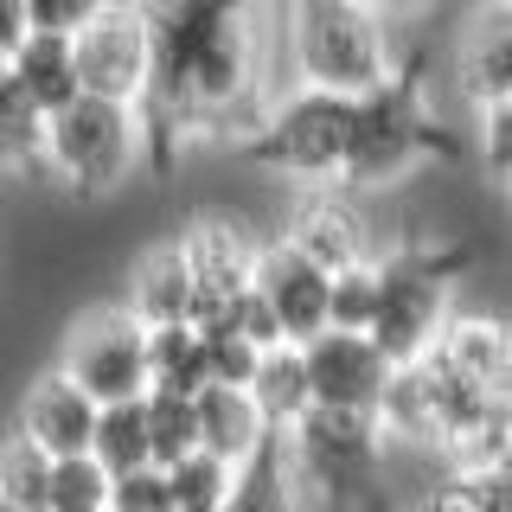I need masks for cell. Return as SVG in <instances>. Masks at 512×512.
Returning a JSON list of instances; mask_svg holds the SVG:
<instances>
[{
    "mask_svg": "<svg viewBox=\"0 0 512 512\" xmlns=\"http://www.w3.org/2000/svg\"><path fill=\"white\" fill-rule=\"evenodd\" d=\"M154 32V84L141 96L154 154L244 141L269 109L276 13L263 0H141Z\"/></svg>",
    "mask_w": 512,
    "mask_h": 512,
    "instance_id": "obj_1",
    "label": "cell"
},
{
    "mask_svg": "<svg viewBox=\"0 0 512 512\" xmlns=\"http://www.w3.org/2000/svg\"><path fill=\"white\" fill-rule=\"evenodd\" d=\"M276 64L282 84L333 96H372L404 77L397 26L372 0H276Z\"/></svg>",
    "mask_w": 512,
    "mask_h": 512,
    "instance_id": "obj_2",
    "label": "cell"
},
{
    "mask_svg": "<svg viewBox=\"0 0 512 512\" xmlns=\"http://www.w3.org/2000/svg\"><path fill=\"white\" fill-rule=\"evenodd\" d=\"M352 116L359 96H333L308 84H282L269 96V109L256 116L244 148L263 173H276L288 186H346V160H352Z\"/></svg>",
    "mask_w": 512,
    "mask_h": 512,
    "instance_id": "obj_3",
    "label": "cell"
},
{
    "mask_svg": "<svg viewBox=\"0 0 512 512\" xmlns=\"http://www.w3.org/2000/svg\"><path fill=\"white\" fill-rule=\"evenodd\" d=\"M154 135L141 103H116V96H77L71 109L52 116V141H45V180L71 199H109L148 167Z\"/></svg>",
    "mask_w": 512,
    "mask_h": 512,
    "instance_id": "obj_4",
    "label": "cell"
},
{
    "mask_svg": "<svg viewBox=\"0 0 512 512\" xmlns=\"http://www.w3.org/2000/svg\"><path fill=\"white\" fill-rule=\"evenodd\" d=\"M455 250L436 244H391L378 256V320H372V340L391 352L397 365H423L436 340L455 320Z\"/></svg>",
    "mask_w": 512,
    "mask_h": 512,
    "instance_id": "obj_5",
    "label": "cell"
},
{
    "mask_svg": "<svg viewBox=\"0 0 512 512\" xmlns=\"http://www.w3.org/2000/svg\"><path fill=\"white\" fill-rule=\"evenodd\" d=\"M448 154V128L429 109L423 77H397L372 96H359V116H352V160H346V186L352 192H391L397 180H410L423 160Z\"/></svg>",
    "mask_w": 512,
    "mask_h": 512,
    "instance_id": "obj_6",
    "label": "cell"
},
{
    "mask_svg": "<svg viewBox=\"0 0 512 512\" xmlns=\"http://www.w3.org/2000/svg\"><path fill=\"white\" fill-rule=\"evenodd\" d=\"M58 372H71L96 404H141L154 391V352H148V327L135 320V308L116 301H90L71 314L58 340Z\"/></svg>",
    "mask_w": 512,
    "mask_h": 512,
    "instance_id": "obj_7",
    "label": "cell"
},
{
    "mask_svg": "<svg viewBox=\"0 0 512 512\" xmlns=\"http://www.w3.org/2000/svg\"><path fill=\"white\" fill-rule=\"evenodd\" d=\"M384 436L372 416L359 410H314L308 423L288 436V461H295L301 487H308L314 512H352L372 500L378 468H384Z\"/></svg>",
    "mask_w": 512,
    "mask_h": 512,
    "instance_id": "obj_8",
    "label": "cell"
},
{
    "mask_svg": "<svg viewBox=\"0 0 512 512\" xmlns=\"http://www.w3.org/2000/svg\"><path fill=\"white\" fill-rule=\"evenodd\" d=\"M173 244L186 250L192 276H199V314H192V327H212L244 288H256V263H263L269 237H256V224L244 212H231V205H192L186 224L173 231Z\"/></svg>",
    "mask_w": 512,
    "mask_h": 512,
    "instance_id": "obj_9",
    "label": "cell"
},
{
    "mask_svg": "<svg viewBox=\"0 0 512 512\" xmlns=\"http://www.w3.org/2000/svg\"><path fill=\"white\" fill-rule=\"evenodd\" d=\"M282 244H295L301 256H314V263H327L333 276L340 269H359V263H378L384 237H378V218L365 212V192L352 186H295L282 205V224H276Z\"/></svg>",
    "mask_w": 512,
    "mask_h": 512,
    "instance_id": "obj_10",
    "label": "cell"
},
{
    "mask_svg": "<svg viewBox=\"0 0 512 512\" xmlns=\"http://www.w3.org/2000/svg\"><path fill=\"white\" fill-rule=\"evenodd\" d=\"M77 71H84V96H116V103H141L154 84V32L141 0H116L103 20L77 32Z\"/></svg>",
    "mask_w": 512,
    "mask_h": 512,
    "instance_id": "obj_11",
    "label": "cell"
},
{
    "mask_svg": "<svg viewBox=\"0 0 512 512\" xmlns=\"http://www.w3.org/2000/svg\"><path fill=\"white\" fill-rule=\"evenodd\" d=\"M256 288H263V301H269L288 346H314L320 333H333V269L301 256L295 244L269 237L263 263H256Z\"/></svg>",
    "mask_w": 512,
    "mask_h": 512,
    "instance_id": "obj_12",
    "label": "cell"
},
{
    "mask_svg": "<svg viewBox=\"0 0 512 512\" xmlns=\"http://www.w3.org/2000/svg\"><path fill=\"white\" fill-rule=\"evenodd\" d=\"M96 423H103V404H96L71 372H58V365L32 372L26 391H20V404H13V436H26L32 448H45L52 461L90 455Z\"/></svg>",
    "mask_w": 512,
    "mask_h": 512,
    "instance_id": "obj_13",
    "label": "cell"
},
{
    "mask_svg": "<svg viewBox=\"0 0 512 512\" xmlns=\"http://www.w3.org/2000/svg\"><path fill=\"white\" fill-rule=\"evenodd\" d=\"M308 372H314V397L320 410H359L372 416L378 397L391 391L397 378V359L384 352L372 333H320V340L308 346Z\"/></svg>",
    "mask_w": 512,
    "mask_h": 512,
    "instance_id": "obj_14",
    "label": "cell"
},
{
    "mask_svg": "<svg viewBox=\"0 0 512 512\" xmlns=\"http://www.w3.org/2000/svg\"><path fill=\"white\" fill-rule=\"evenodd\" d=\"M448 77L474 109H493L512 96V0H480L461 20Z\"/></svg>",
    "mask_w": 512,
    "mask_h": 512,
    "instance_id": "obj_15",
    "label": "cell"
},
{
    "mask_svg": "<svg viewBox=\"0 0 512 512\" xmlns=\"http://www.w3.org/2000/svg\"><path fill=\"white\" fill-rule=\"evenodd\" d=\"M372 423H378V436H384L391 455H397V448H410V455H436L442 461L448 397H442V378L429 372V359L423 365H397V378H391V391L378 397Z\"/></svg>",
    "mask_w": 512,
    "mask_h": 512,
    "instance_id": "obj_16",
    "label": "cell"
},
{
    "mask_svg": "<svg viewBox=\"0 0 512 512\" xmlns=\"http://www.w3.org/2000/svg\"><path fill=\"white\" fill-rule=\"evenodd\" d=\"M122 301L135 308L141 327H192V314H199V276H192L186 250L173 244V237H160L128 263V282H122Z\"/></svg>",
    "mask_w": 512,
    "mask_h": 512,
    "instance_id": "obj_17",
    "label": "cell"
},
{
    "mask_svg": "<svg viewBox=\"0 0 512 512\" xmlns=\"http://www.w3.org/2000/svg\"><path fill=\"white\" fill-rule=\"evenodd\" d=\"M250 397H256V410H263L269 436H295V429L320 410L314 372H308V346H269L263 365H256Z\"/></svg>",
    "mask_w": 512,
    "mask_h": 512,
    "instance_id": "obj_18",
    "label": "cell"
},
{
    "mask_svg": "<svg viewBox=\"0 0 512 512\" xmlns=\"http://www.w3.org/2000/svg\"><path fill=\"white\" fill-rule=\"evenodd\" d=\"M199 442L212 448L218 461L244 468L256 448L269 442V423H263V410H256V397L237 391V384H205L199 391Z\"/></svg>",
    "mask_w": 512,
    "mask_h": 512,
    "instance_id": "obj_19",
    "label": "cell"
},
{
    "mask_svg": "<svg viewBox=\"0 0 512 512\" xmlns=\"http://www.w3.org/2000/svg\"><path fill=\"white\" fill-rule=\"evenodd\" d=\"M45 141H52V116L26 96L13 64H0V173L7 180L45 173Z\"/></svg>",
    "mask_w": 512,
    "mask_h": 512,
    "instance_id": "obj_20",
    "label": "cell"
},
{
    "mask_svg": "<svg viewBox=\"0 0 512 512\" xmlns=\"http://www.w3.org/2000/svg\"><path fill=\"white\" fill-rule=\"evenodd\" d=\"M13 77L26 84V96L45 109V116L71 109L77 96H84V71H77V39H64V32H32V39L20 45V58H13Z\"/></svg>",
    "mask_w": 512,
    "mask_h": 512,
    "instance_id": "obj_21",
    "label": "cell"
},
{
    "mask_svg": "<svg viewBox=\"0 0 512 512\" xmlns=\"http://www.w3.org/2000/svg\"><path fill=\"white\" fill-rule=\"evenodd\" d=\"M224 512H314L295 461H288V436H269L244 468H237V487H231V506Z\"/></svg>",
    "mask_w": 512,
    "mask_h": 512,
    "instance_id": "obj_22",
    "label": "cell"
},
{
    "mask_svg": "<svg viewBox=\"0 0 512 512\" xmlns=\"http://www.w3.org/2000/svg\"><path fill=\"white\" fill-rule=\"evenodd\" d=\"M90 455L103 461V468L116 474V480L141 474V468H160V455H154V416H148V397H141V404H109V410H103V423H96Z\"/></svg>",
    "mask_w": 512,
    "mask_h": 512,
    "instance_id": "obj_23",
    "label": "cell"
},
{
    "mask_svg": "<svg viewBox=\"0 0 512 512\" xmlns=\"http://www.w3.org/2000/svg\"><path fill=\"white\" fill-rule=\"evenodd\" d=\"M148 352H154V391L199 397L205 384H212V365H205V333L199 327H154L148 333Z\"/></svg>",
    "mask_w": 512,
    "mask_h": 512,
    "instance_id": "obj_24",
    "label": "cell"
},
{
    "mask_svg": "<svg viewBox=\"0 0 512 512\" xmlns=\"http://www.w3.org/2000/svg\"><path fill=\"white\" fill-rule=\"evenodd\" d=\"M52 468L58 461L45 448H32L26 436L0 442V506H26V512H52Z\"/></svg>",
    "mask_w": 512,
    "mask_h": 512,
    "instance_id": "obj_25",
    "label": "cell"
},
{
    "mask_svg": "<svg viewBox=\"0 0 512 512\" xmlns=\"http://www.w3.org/2000/svg\"><path fill=\"white\" fill-rule=\"evenodd\" d=\"M52 512H116V474L96 455H64L52 468Z\"/></svg>",
    "mask_w": 512,
    "mask_h": 512,
    "instance_id": "obj_26",
    "label": "cell"
},
{
    "mask_svg": "<svg viewBox=\"0 0 512 512\" xmlns=\"http://www.w3.org/2000/svg\"><path fill=\"white\" fill-rule=\"evenodd\" d=\"M173 474V506L180 512H224L231 506V487H237V468L231 461H218L212 448H199V455H186Z\"/></svg>",
    "mask_w": 512,
    "mask_h": 512,
    "instance_id": "obj_27",
    "label": "cell"
},
{
    "mask_svg": "<svg viewBox=\"0 0 512 512\" xmlns=\"http://www.w3.org/2000/svg\"><path fill=\"white\" fill-rule=\"evenodd\" d=\"M148 416H154V455L160 468H180L186 455H199V397L180 391H148Z\"/></svg>",
    "mask_w": 512,
    "mask_h": 512,
    "instance_id": "obj_28",
    "label": "cell"
},
{
    "mask_svg": "<svg viewBox=\"0 0 512 512\" xmlns=\"http://www.w3.org/2000/svg\"><path fill=\"white\" fill-rule=\"evenodd\" d=\"M448 512H512V474L506 468H468L436 480Z\"/></svg>",
    "mask_w": 512,
    "mask_h": 512,
    "instance_id": "obj_29",
    "label": "cell"
},
{
    "mask_svg": "<svg viewBox=\"0 0 512 512\" xmlns=\"http://www.w3.org/2000/svg\"><path fill=\"white\" fill-rule=\"evenodd\" d=\"M372 320H378V263L340 269V276H333V327L372 333Z\"/></svg>",
    "mask_w": 512,
    "mask_h": 512,
    "instance_id": "obj_30",
    "label": "cell"
},
{
    "mask_svg": "<svg viewBox=\"0 0 512 512\" xmlns=\"http://www.w3.org/2000/svg\"><path fill=\"white\" fill-rule=\"evenodd\" d=\"M205 365H212V384H237V391H250L256 365H263V346H256L250 333H237V327H218V333H205Z\"/></svg>",
    "mask_w": 512,
    "mask_h": 512,
    "instance_id": "obj_31",
    "label": "cell"
},
{
    "mask_svg": "<svg viewBox=\"0 0 512 512\" xmlns=\"http://www.w3.org/2000/svg\"><path fill=\"white\" fill-rule=\"evenodd\" d=\"M474 154L500 186H512V96L493 109H474Z\"/></svg>",
    "mask_w": 512,
    "mask_h": 512,
    "instance_id": "obj_32",
    "label": "cell"
},
{
    "mask_svg": "<svg viewBox=\"0 0 512 512\" xmlns=\"http://www.w3.org/2000/svg\"><path fill=\"white\" fill-rule=\"evenodd\" d=\"M109 7H116V0H26L32 32H64V39H77V32L90 20H103Z\"/></svg>",
    "mask_w": 512,
    "mask_h": 512,
    "instance_id": "obj_33",
    "label": "cell"
},
{
    "mask_svg": "<svg viewBox=\"0 0 512 512\" xmlns=\"http://www.w3.org/2000/svg\"><path fill=\"white\" fill-rule=\"evenodd\" d=\"M116 512H180L173 506V474L167 468H141L116 480Z\"/></svg>",
    "mask_w": 512,
    "mask_h": 512,
    "instance_id": "obj_34",
    "label": "cell"
},
{
    "mask_svg": "<svg viewBox=\"0 0 512 512\" xmlns=\"http://www.w3.org/2000/svg\"><path fill=\"white\" fill-rule=\"evenodd\" d=\"M32 39V13H26V0H0V64H13L20 58V45Z\"/></svg>",
    "mask_w": 512,
    "mask_h": 512,
    "instance_id": "obj_35",
    "label": "cell"
},
{
    "mask_svg": "<svg viewBox=\"0 0 512 512\" xmlns=\"http://www.w3.org/2000/svg\"><path fill=\"white\" fill-rule=\"evenodd\" d=\"M372 7H378L391 26H404V20H423V13L436 7V0H372Z\"/></svg>",
    "mask_w": 512,
    "mask_h": 512,
    "instance_id": "obj_36",
    "label": "cell"
},
{
    "mask_svg": "<svg viewBox=\"0 0 512 512\" xmlns=\"http://www.w3.org/2000/svg\"><path fill=\"white\" fill-rule=\"evenodd\" d=\"M410 512H448V506H442V493H436V487H423V500H416Z\"/></svg>",
    "mask_w": 512,
    "mask_h": 512,
    "instance_id": "obj_37",
    "label": "cell"
},
{
    "mask_svg": "<svg viewBox=\"0 0 512 512\" xmlns=\"http://www.w3.org/2000/svg\"><path fill=\"white\" fill-rule=\"evenodd\" d=\"M0 512H26V506H0Z\"/></svg>",
    "mask_w": 512,
    "mask_h": 512,
    "instance_id": "obj_38",
    "label": "cell"
},
{
    "mask_svg": "<svg viewBox=\"0 0 512 512\" xmlns=\"http://www.w3.org/2000/svg\"><path fill=\"white\" fill-rule=\"evenodd\" d=\"M506 205H512V186H506Z\"/></svg>",
    "mask_w": 512,
    "mask_h": 512,
    "instance_id": "obj_39",
    "label": "cell"
}]
</instances>
